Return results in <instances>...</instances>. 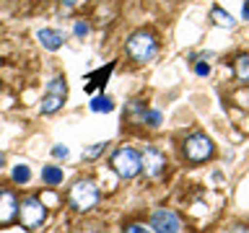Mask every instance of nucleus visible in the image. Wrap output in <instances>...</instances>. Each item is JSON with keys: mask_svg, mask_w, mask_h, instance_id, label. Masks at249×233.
Segmentation results:
<instances>
[{"mask_svg": "<svg viewBox=\"0 0 249 233\" xmlns=\"http://www.w3.org/2000/svg\"><path fill=\"white\" fill-rule=\"evenodd\" d=\"M156 50H159V42L151 31H135L127 39V57L135 62V65H145L156 57Z\"/></svg>", "mask_w": 249, "mask_h": 233, "instance_id": "f257e3e1", "label": "nucleus"}, {"mask_svg": "<svg viewBox=\"0 0 249 233\" xmlns=\"http://www.w3.org/2000/svg\"><path fill=\"white\" fill-rule=\"evenodd\" d=\"M68 202L70 207L78 210V213H89L99 205V186L91 182V179H83V182H75L70 186V194H68Z\"/></svg>", "mask_w": 249, "mask_h": 233, "instance_id": "f03ea898", "label": "nucleus"}, {"mask_svg": "<svg viewBox=\"0 0 249 233\" xmlns=\"http://www.w3.org/2000/svg\"><path fill=\"white\" fill-rule=\"evenodd\" d=\"M112 168L122 179H135L143 171V158H140V153L135 148H120L112 155Z\"/></svg>", "mask_w": 249, "mask_h": 233, "instance_id": "7ed1b4c3", "label": "nucleus"}, {"mask_svg": "<svg viewBox=\"0 0 249 233\" xmlns=\"http://www.w3.org/2000/svg\"><path fill=\"white\" fill-rule=\"evenodd\" d=\"M65 99H68V83H65V78L57 75V78H52V81L47 83V91L42 96V104H39V112H42L44 116L60 112L62 104H65Z\"/></svg>", "mask_w": 249, "mask_h": 233, "instance_id": "20e7f679", "label": "nucleus"}, {"mask_svg": "<svg viewBox=\"0 0 249 233\" xmlns=\"http://www.w3.org/2000/svg\"><path fill=\"white\" fill-rule=\"evenodd\" d=\"M182 150H184V158L190 163H202V161H208L210 155L215 153V145H213V140H210L208 135H202V132H192V135L184 140Z\"/></svg>", "mask_w": 249, "mask_h": 233, "instance_id": "39448f33", "label": "nucleus"}, {"mask_svg": "<svg viewBox=\"0 0 249 233\" xmlns=\"http://www.w3.org/2000/svg\"><path fill=\"white\" fill-rule=\"evenodd\" d=\"M18 215H21V225L29 231L42 228V223L47 220V205L36 197H29L18 205Z\"/></svg>", "mask_w": 249, "mask_h": 233, "instance_id": "423d86ee", "label": "nucleus"}, {"mask_svg": "<svg viewBox=\"0 0 249 233\" xmlns=\"http://www.w3.org/2000/svg\"><path fill=\"white\" fill-rule=\"evenodd\" d=\"M151 228L156 233H179L182 231V220H179V215L174 210L159 207V210H153V215H151Z\"/></svg>", "mask_w": 249, "mask_h": 233, "instance_id": "0eeeda50", "label": "nucleus"}, {"mask_svg": "<svg viewBox=\"0 0 249 233\" xmlns=\"http://www.w3.org/2000/svg\"><path fill=\"white\" fill-rule=\"evenodd\" d=\"M140 158H143L145 176H161L163 168H166V155H163L159 148H145Z\"/></svg>", "mask_w": 249, "mask_h": 233, "instance_id": "6e6552de", "label": "nucleus"}, {"mask_svg": "<svg viewBox=\"0 0 249 233\" xmlns=\"http://www.w3.org/2000/svg\"><path fill=\"white\" fill-rule=\"evenodd\" d=\"M18 215V200L11 189H0V225L11 223Z\"/></svg>", "mask_w": 249, "mask_h": 233, "instance_id": "1a4fd4ad", "label": "nucleus"}, {"mask_svg": "<svg viewBox=\"0 0 249 233\" xmlns=\"http://www.w3.org/2000/svg\"><path fill=\"white\" fill-rule=\"evenodd\" d=\"M36 39L42 42L44 50L54 52V50H60V47H62V42H65V34L57 31V29H39L36 31Z\"/></svg>", "mask_w": 249, "mask_h": 233, "instance_id": "9d476101", "label": "nucleus"}, {"mask_svg": "<svg viewBox=\"0 0 249 233\" xmlns=\"http://www.w3.org/2000/svg\"><path fill=\"white\" fill-rule=\"evenodd\" d=\"M210 21H213L215 26H221V29H233V26H236V21L231 18V13H226L221 5L210 8Z\"/></svg>", "mask_w": 249, "mask_h": 233, "instance_id": "9b49d317", "label": "nucleus"}, {"mask_svg": "<svg viewBox=\"0 0 249 233\" xmlns=\"http://www.w3.org/2000/svg\"><path fill=\"white\" fill-rule=\"evenodd\" d=\"M91 112H96V114H109V112H114V101L104 96V93H99V96H93L91 99Z\"/></svg>", "mask_w": 249, "mask_h": 233, "instance_id": "f8f14e48", "label": "nucleus"}, {"mask_svg": "<svg viewBox=\"0 0 249 233\" xmlns=\"http://www.w3.org/2000/svg\"><path fill=\"white\" fill-rule=\"evenodd\" d=\"M42 182H44L47 186L62 184V168H60V166H44V168H42Z\"/></svg>", "mask_w": 249, "mask_h": 233, "instance_id": "ddd939ff", "label": "nucleus"}, {"mask_svg": "<svg viewBox=\"0 0 249 233\" xmlns=\"http://www.w3.org/2000/svg\"><path fill=\"white\" fill-rule=\"evenodd\" d=\"M13 182L16 184H29L31 182V168L26 166V163H18V166H13Z\"/></svg>", "mask_w": 249, "mask_h": 233, "instance_id": "4468645a", "label": "nucleus"}, {"mask_svg": "<svg viewBox=\"0 0 249 233\" xmlns=\"http://www.w3.org/2000/svg\"><path fill=\"white\" fill-rule=\"evenodd\" d=\"M233 73L241 83H249V57H239L233 62Z\"/></svg>", "mask_w": 249, "mask_h": 233, "instance_id": "2eb2a0df", "label": "nucleus"}, {"mask_svg": "<svg viewBox=\"0 0 249 233\" xmlns=\"http://www.w3.org/2000/svg\"><path fill=\"white\" fill-rule=\"evenodd\" d=\"M143 124H148V127H159V124H161V112H156V109H148L145 116H143Z\"/></svg>", "mask_w": 249, "mask_h": 233, "instance_id": "dca6fc26", "label": "nucleus"}, {"mask_svg": "<svg viewBox=\"0 0 249 233\" xmlns=\"http://www.w3.org/2000/svg\"><path fill=\"white\" fill-rule=\"evenodd\" d=\"M112 67H114V65H107V70H99V73H93V75H91V81H99L96 85H104V83H107V78H109V73H112Z\"/></svg>", "mask_w": 249, "mask_h": 233, "instance_id": "f3484780", "label": "nucleus"}, {"mask_svg": "<svg viewBox=\"0 0 249 233\" xmlns=\"http://www.w3.org/2000/svg\"><path fill=\"white\" fill-rule=\"evenodd\" d=\"M104 148H107V143H96L93 148H89V150L83 153V158H89V161H91V158H96V155H99L101 150H104Z\"/></svg>", "mask_w": 249, "mask_h": 233, "instance_id": "a211bd4d", "label": "nucleus"}, {"mask_svg": "<svg viewBox=\"0 0 249 233\" xmlns=\"http://www.w3.org/2000/svg\"><path fill=\"white\" fill-rule=\"evenodd\" d=\"M195 75H200V78L210 75V65L208 62H197V65H195Z\"/></svg>", "mask_w": 249, "mask_h": 233, "instance_id": "6ab92c4d", "label": "nucleus"}, {"mask_svg": "<svg viewBox=\"0 0 249 233\" xmlns=\"http://www.w3.org/2000/svg\"><path fill=\"white\" fill-rule=\"evenodd\" d=\"M122 233H151V231H148L145 225H140V223H132V225H127Z\"/></svg>", "mask_w": 249, "mask_h": 233, "instance_id": "aec40b11", "label": "nucleus"}, {"mask_svg": "<svg viewBox=\"0 0 249 233\" xmlns=\"http://www.w3.org/2000/svg\"><path fill=\"white\" fill-rule=\"evenodd\" d=\"M73 31H75V36H86V34H89V23H86V21H78Z\"/></svg>", "mask_w": 249, "mask_h": 233, "instance_id": "412c9836", "label": "nucleus"}, {"mask_svg": "<svg viewBox=\"0 0 249 233\" xmlns=\"http://www.w3.org/2000/svg\"><path fill=\"white\" fill-rule=\"evenodd\" d=\"M52 155H54V158H68V148L65 145H54L52 148Z\"/></svg>", "mask_w": 249, "mask_h": 233, "instance_id": "4be33fe9", "label": "nucleus"}, {"mask_svg": "<svg viewBox=\"0 0 249 233\" xmlns=\"http://www.w3.org/2000/svg\"><path fill=\"white\" fill-rule=\"evenodd\" d=\"M229 233H249V228H247V225H233Z\"/></svg>", "mask_w": 249, "mask_h": 233, "instance_id": "5701e85b", "label": "nucleus"}, {"mask_svg": "<svg viewBox=\"0 0 249 233\" xmlns=\"http://www.w3.org/2000/svg\"><path fill=\"white\" fill-rule=\"evenodd\" d=\"M241 16L249 21V0H244V8H241Z\"/></svg>", "mask_w": 249, "mask_h": 233, "instance_id": "b1692460", "label": "nucleus"}, {"mask_svg": "<svg viewBox=\"0 0 249 233\" xmlns=\"http://www.w3.org/2000/svg\"><path fill=\"white\" fill-rule=\"evenodd\" d=\"M62 3H65V5H75L78 0H62Z\"/></svg>", "mask_w": 249, "mask_h": 233, "instance_id": "393cba45", "label": "nucleus"}, {"mask_svg": "<svg viewBox=\"0 0 249 233\" xmlns=\"http://www.w3.org/2000/svg\"><path fill=\"white\" fill-rule=\"evenodd\" d=\"M3 163H5V155H3V153H0V168H3Z\"/></svg>", "mask_w": 249, "mask_h": 233, "instance_id": "a878e982", "label": "nucleus"}]
</instances>
